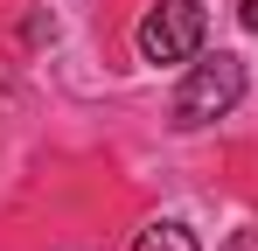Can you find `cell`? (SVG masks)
Listing matches in <instances>:
<instances>
[{
  "label": "cell",
  "instance_id": "2",
  "mask_svg": "<svg viewBox=\"0 0 258 251\" xmlns=\"http://www.w3.org/2000/svg\"><path fill=\"white\" fill-rule=\"evenodd\" d=\"M210 35V7L203 0H154L140 14V63H196Z\"/></svg>",
  "mask_w": 258,
  "mask_h": 251
},
{
  "label": "cell",
  "instance_id": "1",
  "mask_svg": "<svg viewBox=\"0 0 258 251\" xmlns=\"http://www.w3.org/2000/svg\"><path fill=\"white\" fill-rule=\"evenodd\" d=\"M237 98H244V63L230 56V49H216V56H196L188 63V77L174 91V126H210L223 112H237Z\"/></svg>",
  "mask_w": 258,
  "mask_h": 251
},
{
  "label": "cell",
  "instance_id": "4",
  "mask_svg": "<svg viewBox=\"0 0 258 251\" xmlns=\"http://www.w3.org/2000/svg\"><path fill=\"white\" fill-rule=\"evenodd\" d=\"M244 28H258V0H244Z\"/></svg>",
  "mask_w": 258,
  "mask_h": 251
},
{
  "label": "cell",
  "instance_id": "3",
  "mask_svg": "<svg viewBox=\"0 0 258 251\" xmlns=\"http://www.w3.org/2000/svg\"><path fill=\"white\" fill-rule=\"evenodd\" d=\"M133 251H196V237H188V223L161 216V223H147V230L133 237Z\"/></svg>",
  "mask_w": 258,
  "mask_h": 251
}]
</instances>
